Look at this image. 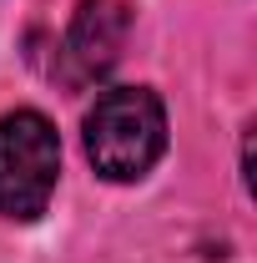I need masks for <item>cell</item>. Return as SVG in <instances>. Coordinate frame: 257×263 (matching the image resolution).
Masks as SVG:
<instances>
[{
	"instance_id": "1",
	"label": "cell",
	"mask_w": 257,
	"mask_h": 263,
	"mask_svg": "<svg viewBox=\"0 0 257 263\" xmlns=\"http://www.w3.org/2000/svg\"><path fill=\"white\" fill-rule=\"evenodd\" d=\"M166 152V111L146 86H111L86 111V157L106 182L146 177Z\"/></svg>"
},
{
	"instance_id": "2",
	"label": "cell",
	"mask_w": 257,
	"mask_h": 263,
	"mask_svg": "<svg viewBox=\"0 0 257 263\" xmlns=\"http://www.w3.org/2000/svg\"><path fill=\"white\" fill-rule=\"evenodd\" d=\"M61 177V137L40 111L0 117V218L35 223Z\"/></svg>"
},
{
	"instance_id": "3",
	"label": "cell",
	"mask_w": 257,
	"mask_h": 263,
	"mask_svg": "<svg viewBox=\"0 0 257 263\" xmlns=\"http://www.w3.org/2000/svg\"><path fill=\"white\" fill-rule=\"evenodd\" d=\"M126 35H131L126 0H81L71 15V31H66V51L81 66V76H106L121 61Z\"/></svg>"
}]
</instances>
